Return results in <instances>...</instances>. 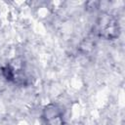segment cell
I'll return each mask as SVG.
<instances>
[{
    "label": "cell",
    "mask_w": 125,
    "mask_h": 125,
    "mask_svg": "<svg viewBox=\"0 0 125 125\" xmlns=\"http://www.w3.org/2000/svg\"><path fill=\"white\" fill-rule=\"evenodd\" d=\"M99 30L102 36L107 38V39H112L118 36V22L112 19L111 17H104L101 19V21L99 23Z\"/></svg>",
    "instance_id": "cell-1"
},
{
    "label": "cell",
    "mask_w": 125,
    "mask_h": 125,
    "mask_svg": "<svg viewBox=\"0 0 125 125\" xmlns=\"http://www.w3.org/2000/svg\"><path fill=\"white\" fill-rule=\"evenodd\" d=\"M44 125H63L62 111L55 104H50L43 111Z\"/></svg>",
    "instance_id": "cell-2"
}]
</instances>
